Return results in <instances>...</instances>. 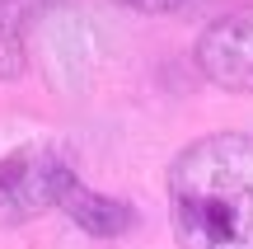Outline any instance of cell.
Masks as SVG:
<instances>
[{"label": "cell", "mask_w": 253, "mask_h": 249, "mask_svg": "<svg viewBox=\"0 0 253 249\" xmlns=\"http://www.w3.org/2000/svg\"><path fill=\"white\" fill-rule=\"evenodd\" d=\"M178 249H253V137L211 132L169 165Z\"/></svg>", "instance_id": "cell-1"}, {"label": "cell", "mask_w": 253, "mask_h": 249, "mask_svg": "<svg viewBox=\"0 0 253 249\" xmlns=\"http://www.w3.org/2000/svg\"><path fill=\"white\" fill-rule=\"evenodd\" d=\"M71 179V160L56 146H24L0 155V226L42 216L61 207V184Z\"/></svg>", "instance_id": "cell-2"}, {"label": "cell", "mask_w": 253, "mask_h": 249, "mask_svg": "<svg viewBox=\"0 0 253 249\" xmlns=\"http://www.w3.org/2000/svg\"><path fill=\"white\" fill-rule=\"evenodd\" d=\"M197 71L216 90L253 94V5L220 14L197 38Z\"/></svg>", "instance_id": "cell-3"}, {"label": "cell", "mask_w": 253, "mask_h": 249, "mask_svg": "<svg viewBox=\"0 0 253 249\" xmlns=\"http://www.w3.org/2000/svg\"><path fill=\"white\" fill-rule=\"evenodd\" d=\"M61 212L80 226L84 235L94 240H118L136 226V207L122 202V198H108V193H94L89 184H80L71 169V179L61 184Z\"/></svg>", "instance_id": "cell-4"}, {"label": "cell", "mask_w": 253, "mask_h": 249, "mask_svg": "<svg viewBox=\"0 0 253 249\" xmlns=\"http://www.w3.org/2000/svg\"><path fill=\"white\" fill-rule=\"evenodd\" d=\"M126 9H141V14H164V9H178L183 0H118Z\"/></svg>", "instance_id": "cell-5"}]
</instances>
